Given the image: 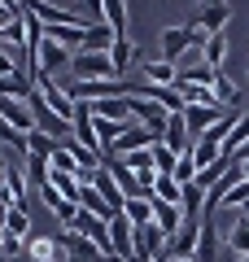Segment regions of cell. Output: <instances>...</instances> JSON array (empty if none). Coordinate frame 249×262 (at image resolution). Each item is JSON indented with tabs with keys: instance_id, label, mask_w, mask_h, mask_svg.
<instances>
[{
	"instance_id": "obj_1",
	"label": "cell",
	"mask_w": 249,
	"mask_h": 262,
	"mask_svg": "<svg viewBox=\"0 0 249 262\" xmlns=\"http://www.w3.org/2000/svg\"><path fill=\"white\" fill-rule=\"evenodd\" d=\"M70 83H127L118 75L110 53H74L70 61Z\"/></svg>"
},
{
	"instance_id": "obj_2",
	"label": "cell",
	"mask_w": 249,
	"mask_h": 262,
	"mask_svg": "<svg viewBox=\"0 0 249 262\" xmlns=\"http://www.w3.org/2000/svg\"><path fill=\"white\" fill-rule=\"evenodd\" d=\"M53 241H57V262H105V249H101V245H92L83 232L61 227Z\"/></svg>"
},
{
	"instance_id": "obj_3",
	"label": "cell",
	"mask_w": 249,
	"mask_h": 262,
	"mask_svg": "<svg viewBox=\"0 0 249 262\" xmlns=\"http://www.w3.org/2000/svg\"><path fill=\"white\" fill-rule=\"evenodd\" d=\"M193 48H205V35L197 27H166L162 31V61H184Z\"/></svg>"
},
{
	"instance_id": "obj_4",
	"label": "cell",
	"mask_w": 249,
	"mask_h": 262,
	"mask_svg": "<svg viewBox=\"0 0 249 262\" xmlns=\"http://www.w3.org/2000/svg\"><path fill=\"white\" fill-rule=\"evenodd\" d=\"M27 9L35 13L44 27H92V22L83 18V13H74L70 5H44V0H31Z\"/></svg>"
},
{
	"instance_id": "obj_5",
	"label": "cell",
	"mask_w": 249,
	"mask_h": 262,
	"mask_svg": "<svg viewBox=\"0 0 249 262\" xmlns=\"http://www.w3.org/2000/svg\"><path fill=\"white\" fill-rule=\"evenodd\" d=\"M197 245H201V219H188V223L166 241V253H162V258H193V262H197Z\"/></svg>"
},
{
	"instance_id": "obj_6",
	"label": "cell",
	"mask_w": 249,
	"mask_h": 262,
	"mask_svg": "<svg viewBox=\"0 0 249 262\" xmlns=\"http://www.w3.org/2000/svg\"><path fill=\"white\" fill-rule=\"evenodd\" d=\"M162 253H166V232L157 223H149V227H140V232H136V249H131L127 262H157Z\"/></svg>"
},
{
	"instance_id": "obj_7",
	"label": "cell",
	"mask_w": 249,
	"mask_h": 262,
	"mask_svg": "<svg viewBox=\"0 0 249 262\" xmlns=\"http://www.w3.org/2000/svg\"><path fill=\"white\" fill-rule=\"evenodd\" d=\"M131 118H136L140 127H149V131H157V136H162L166 122H171V114H166L157 101H149V96H136V92H131Z\"/></svg>"
},
{
	"instance_id": "obj_8",
	"label": "cell",
	"mask_w": 249,
	"mask_h": 262,
	"mask_svg": "<svg viewBox=\"0 0 249 262\" xmlns=\"http://www.w3.org/2000/svg\"><path fill=\"white\" fill-rule=\"evenodd\" d=\"M223 114H227V110H219V105H188V110H184V122H188V131H193V140H201V136L223 118Z\"/></svg>"
},
{
	"instance_id": "obj_9",
	"label": "cell",
	"mask_w": 249,
	"mask_h": 262,
	"mask_svg": "<svg viewBox=\"0 0 249 262\" xmlns=\"http://www.w3.org/2000/svg\"><path fill=\"white\" fill-rule=\"evenodd\" d=\"M92 188L105 196V201H110V210H114V214H122V206H127V192H122V188H118V179L110 175V166H96Z\"/></svg>"
},
{
	"instance_id": "obj_10",
	"label": "cell",
	"mask_w": 249,
	"mask_h": 262,
	"mask_svg": "<svg viewBox=\"0 0 249 262\" xmlns=\"http://www.w3.org/2000/svg\"><path fill=\"white\" fill-rule=\"evenodd\" d=\"M162 144H171V149L184 158V153H193V131H188V122H184V114H171V122H166V131H162Z\"/></svg>"
},
{
	"instance_id": "obj_11",
	"label": "cell",
	"mask_w": 249,
	"mask_h": 262,
	"mask_svg": "<svg viewBox=\"0 0 249 262\" xmlns=\"http://www.w3.org/2000/svg\"><path fill=\"white\" fill-rule=\"evenodd\" d=\"M131 249H136V227L118 214L110 223V253H114V258H131Z\"/></svg>"
},
{
	"instance_id": "obj_12",
	"label": "cell",
	"mask_w": 249,
	"mask_h": 262,
	"mask_svg": "<svg viewBox=\"0 0 249 262\" xmlns=\"http://www.w3.org/2000/svg\"><path fill=\"white\" fill-rule=\"evenodd\" d=\"M140 75H144L149 88H175L179 66H175V61H144V66H140Z\"/></svg>"
},
{
	"instance_id": "obj_13",
	"label": "cell",
	"mask_w": 249,
	"mask_h": 262,
	"mask_svg": "<svg viewBox=\"0 0 249 262\" xmlns=\"http://www.w3.org/2000/svg\"><path fill=\"white\" fill-rule=\"evenodd\" d=\"M153 223L162 227V232H166V241H171V236H175L179 227L188 223V214H184L179 206H166V201H157V196H153Z\"/></svg>"
},
{
	"instance_id": "obj_14",
	"label": "cell",
	"mask_w": 249,
	"mask_h": 262,
	"mask_svg": "<svg viewBox=\"0 0 249 262\" xmlns=\"http://www.w3.org/2000/svg\"><path fill=\"white\" fill-rule=\"evenodd\" d=\"M227 22H232V9H227V5H205V9L197 13L193 27L205 31V35H223V27H227Z\"/></svg>"
},
{
	"instance_id": "obj_15",
	"label": "cell",
	"mask_w": 249,
	"mask_h": 262,
	"mask_svg": "<svg viewBox=\"0 0 249 262\" xmlns=\"http://www.w3.org/2000/svg\"><path fill=\"white\" fill-rule=\"evenodd\" d=\"M110 57H114V66H118V75L127 79V70H131V66H136V61H144V48H140L136 39H118V44L110 48Z\"/></svg>"
},
{
	"instance_id": "obj_16",
	"label": "cell",
	"mask_w": 249,
	"mask_h": 262,
	"mask_svg": "<svg viewBox=\"0 0 249 262\" xmlns=\"http://www.w3.org/2000/svg\"><path fill=\"white\" fill-rule=\"evenodd\" d=\"M114 44H118V35H114L105 22H96V27H88V35H83V48H79V53H110Z\"/></svg>"
},
{
	"instance_id": "obj_17",
	"label": "cell",
	"mask_w": 249,
	"mask_h": 262,
	"mask_svg": "<svg viewBox=\"0 0 249 262\" xmlns=\"http://www.w3.org/2000/svg\"><path fill=\"white\" fill-rule=\"evenodd\" d=\"M122 219H127L136 232H140V227H149V223H153V196H131L127 206H122Z\"/></svg>"
},
{
	"instance_id": "obj_18",
	"label": "cell",
	"mask_w": 249,
	"mask_h": 262,
	"mask_svg": "<svg viewBox=\"0 0 249 262\" xmlns=\"http://www.w3.org/2000/svg\"><path fill=\"white\" fill-rule=\"evenodd\" d=\"M136 96H149V101H157L166 114H184V110H188L184 96H179V88H149V83H144V92H136Z\"/></svg>"
},
{
	"instance_id": "obj_19",
	"label": "cell",
	"mask_w": 249,
	"mask_h": 262,
	"mask_svg": "<svg viewBox=\"0 0 249 262\" xmlns=\"http://www.w3.org/2000/svg\"><path fill=\"white\" fill-rule=\"evenodd\" d=\"M197 262H219V232H214V219L201 214V245H197Z\"/></svg>"
},
{
	"instance_id": "obj_20",
	"label": "cell",
	"mask_w": 249,
	"mask_h": 262,
	"mask_svg": "<svg viewBox=\"0 0 249 262\" xmlns=\"http://www.w3.org/2000/svg\"><path fill=\"white\" fill-rule=\"evenodd\" d=\"M153 196H157V201H166V206H179V210H184V188L175 184V175H157L153 179Z\"/></svg>"
},
{
	"instance_id": "obj_21",
	"label": "cell",
	"mask_w": 249,
	"mask_h": 262,
	"mask_svg": "<svg viewBox=\"0 0 249 262\" xmlns=\"http://www.w3.org/2000/svg\"><path fill=\"white\" fill-rule=\"evenodd\" d=\"M227 249L236 253V258H249V214H240L236 223L227 227Z\"/></svg>"
},
{
	"instance_id": "obj_22",
	"label": "cell",
	"mask_w": 249,
	"mask_h": 262,
	"mask_svg": "<svg viewBox=\"0 0 249 262\" xmlns=\"http://www.w3.org/2000/svg\"><path fill=\"white\" fill-rule=\"evenodd\" d=\"M0 236H18V241H27V236H31V210L13 206L9 214H5V232H0Z\"/></svg>"
},
{
	"instance_id": "obj_23",
	"label": "cell",
	"mask_w": 249,
	"mask_h": 262,
	"mask_svg": "<svg viewBox=\"0 0 249 262\" xmlns=\"http://www.w3.org/2000/svg\"><path fill=\"white\" fill-rule=\"evenodd\" d=\"M105 27H110L118 39H131V31H127V5H118V0H105Z\"/></svg>"
},
{
	"instance_id": "obj_24",
	"label": "cell",
	"mask_w": 249,
	"mask_h": 262,
	"mask_svg": "<svg viewBox=\"0 0 249 262\" xmlns=\"http://www.w3.org/2000/svg\"><path fill=\"white\" fill-rule=\"evenodd\" d=\"M22 170H27V179H31L35 188H44L48 179H53V162H48V158H35V153L22 162Z\"/></svg>"
},
{
	"instance_id": "obj_25",
	"label": "cell",
	"mask_w": 249,
	"mask_h": 262,
	"mask_svg": "<svg viewBox=\"0 0 249 262\" xmlns=\"http://www.w3.org/2000/svg\"><path fill=\"white\" fill-rule=\"evenodd\" d=\"M184 214L188 219H201L205 214V188L201 184H184Z\"/></svg>"
},
{
	"instance_id": "obj_26",
	"label": "cell",
	"mask_w": 249,
	"mask_h": 262,
	"mask_svg": "<svg viewBox=\"0 0 249 262\" xmlns=\"http://www.w3.org/2000/svg\"><path fill=\"white\" fill-rule=\"evenodd\" d=\"M27 253H31V262H57V241L35 236V241H27Z\"/></svg>"
},
{
	"instance_id": "obj_27",
	"label": "cell",
	"mask_w": 249,
	"mask_h": 262,
	"mask_svg": "<svg viewBox=\"0 0 249 262\" xmlns=\"http://www.w3.org/2000/svg\"><path fill=\"white\" fill-rule=\"evenodd\" d=\"M153 166H157V175H175L179 153L171 149V144H162V140H157V144H153Z\"/></svg>"
},
{
	"instance_id": "obj_28",
	"label": "cell",
	"mask_w": 249,
	"mask_h": 262,
	"mask_svg": "<svg viewBox=\"0 0 249 262\" xmlns=\"http://www.w3.org/2000/svg\"><path fill=\"white\" fill-rule=\"evenodd\" d=\"M201 57H205V66H214V70H219V66H223V57H227V35H205Z\"/></svg>"
},
{
	"instance_id": "obj_29",
	"label": "cell",
	"mask_w": 249,
	"mask_h": 262,
	"mask_svg": "<svg viewBox=\"0 0 249 262\" xmlns=\"http://www.w3.org/2000/svg\"><path fill=\"white\" fill-rule=\"evenodd\" d=\"M214 96H219V105H223V110H232V105H236V83H232V79L223 75V70L214 75Z\"/></svg>"
},
{
	"instance_id": "obj_30",
	"label": "cell",
	"mask_w": 249,
	"mask_h": 262,
	"mask_svg": "<svg viewBox=\"0 0 249 262\" xmlns=\"http://www.w3.org/2000/svg\"><path fill=\"white\" fill-rule=\"evenodd\" d=\"M31 153H35V158H53V153H57V140H48V136L31 131Z\"/></svg>"
},
{
	"instance_id": "obj_31",
	"label": "cell",
	"mask_w": 249,
	"mask_h": 262,
	"mask_svg": "<svg viewBox=\"0 0 249 262\" xmlns=\"http://www.w3.org/2000/svg\"><path fill=\"white\" fill-rule=\"evenodd\" d=\"M0 249H5V258H18V253H27V241H18V236H0Z\"/></svg>"
},
{
	"instance_id": "obj_32",
	"label": "cell",
	"mask_w": 249,
	"mask_h": 262,
	"mask_svg": "<svg viewBox=\"0 0 249 262\" xmlns=\"http://www.w3.org/2000/svg\"><path fill=\"white\" fill-rule=\"evenodd\" d=\"M240 179H249V162H240Z\"/></svg>"
},
{
	"instance_id": "obj_33",
	"label": "cell",
	"mask_w": 249,
	"mask_h": 262,
	"mask_svg": "<svg viewBox=\"0 0 249 262\" xmlns=\"http://www.w3.org/2000/svg\"><path fill=\"white\" fill-rule=\"evenodd\" d=\"M105 262H127V258H114V253H110V258H105Z\"/></svg>"
},
{
	"instance_id": "obj_34",
	"label": "cell",
	"mask_w": 249,
	"mask_h": 262,
	"mask_svg": "<svg viewBox=\"0 0 249 262\" xmlns=\"http://www.w3.org/2000/svg\"><path fill=\"white\" fill-rule=\"evenodd\" d=\"M166 262H193V258H166Z\"/></svg>"
},
{
	"instance_id": "obj_35",
	"label": "cell",
	"mask_w": 249,
	"mask_h": 262,
	"mask_svg": "<svg viewBox=\"0 0 249 262\" xmlns=\"http://www.w3.org/2000/svg\"><path fill=\"white\" fill-rule=\"evenodd\" d=\"M236 262H249V258H236Z\"/></svg>"
},
{
	"instance_id": "obj_36",
	"label": "cell",
	"mask_w": 249,
	"mask_h": 262,
	"mask_svg": "<svg viewBox=\"0 0 249 262\" xmlns=\"http://www.w3.org/2000/svg\"><path fill=\"white\" fill-rule=\"evenodd\" d=\"M0 258H5V249H0Z\"/></svg>"
},
{
	"instance_id": "obj_37",
	"label": "cell",
	"mask_w": 249,
	"mask_h": 262,
	"mask_svg": "<svg viewBox=\"0 0 249 262\" xmlns=\"http://www.w3.org/2000/svg\"><path fill=\"white\" fill-rule=\"evenodd\" d=\"M157 262H166V258H157Z\"/></svg>"
}]
</instances>
